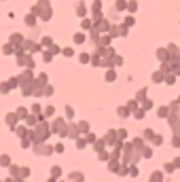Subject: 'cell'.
Listing matches in <instances>:
<instances>
[{
  "label": "cell",
  "instance_id": "cell-4",
  "mask_svg": "<svg viewBox=\"0 0 180 182\" xmlns=\"http://www.w3.org/2000/svg\"><path fill=\"white\" fill-rule=\"evenodd\" d=\"M9 89H11L9 83H2V85H0V93H9Z\"/></svg>",
  "mask_w": 180,
  "mask_h": 182
},
{
  "label": "cell",
  "instance_id": "cell-6",
  "mask_svg": "<svg viewBox=\"0 0 180 182\" xmlns=\"http://www.w3.org/2000/svg\"><path fill=\"white\" fill-rule=\"evenodd\" d=\"M9 85H11V87H17V85H19V79H11Z\"/></svg>",
  "mask_w": 180,
  "mask_h": 182
},
{
  "label": "cell",
  "instance_id": "cell-1",
  "mask_svg": "<svg viewBox=\"0 0 180 182\" xmlns=\"http://www.w3.org/2000/svg\"><path fill=\"white\" fill-rule=\"evenodd\" d=\"M17 119H19V117H17V114H13V112H11V114H6V123H9L11 127L15 125V121H17Z\"/></svg>",
  "mask_w": 180,
  "mask_h": 182
},
{
  "label": "cell",
  "instance_id": "cell-3",
  "mask_svg": "<svg viewBox=\"0 0 180 182\" xmlns=\"http://www.w3.org/2000/svg\"><path fill=\"white\" fill-rule=\"evenodd\" d=\"M2 53H4V55H11V53H13V45H4L2 47Z\"/></svg>",
  "mask_w": 180,
  "mask_h": 182
},
{
  "label": "cell",
  "instance_id": "cell-5",
  "mask_svg": "<svg viewBox=\"0 0 180 182\" xmlns=\"http://www.w3.org/2000/svg\"><path fill=\"white\" fill-rule=\"evenodd\" d=\"M11 43H13V45H15V43H21V36H19V34H13V36H11Z\"/></svg>",
  "mask_w": 180,
  "mask_h": 182
},
{
  "label": "cell",
  "instance_id": "cell-2",
  "mask_svg": "<svg viewBox=\"0 0 180 182\" xmlns=\"http://www.w3.org/2000/svg\"><path fill=\"white\" fill-rule=\"evenodd\" d=\"M0 165H4V167H6V165H11V159H9L6 155H0Z\"/></svg>",
  "mask_w": 180,
  "mask_h": 182
}]
</instances>
